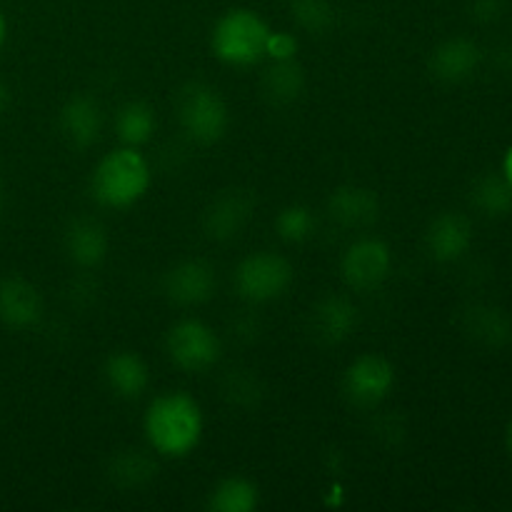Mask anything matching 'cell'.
Returning <instances> with one entry per match:
<instances>
[{
  "label": "cell",
  "mask_w": 512,
  "mask_h": 512,
  "mask_svg": "<svg viewBox=\"0 0 512 512\" xmlns=\"http://www.w3.org/2000/svg\"><path fill=\"white\" fill-rule=\"evenodd\" d=\"M145 438L165 458H185L203 438V413L188 393L158 395L145 413Z\"/></svg>",
  "instance_id": "cell-1"
},
{
  "label": "cell",
  "mask_w": 512,
  "mask_h": 512,
  "mask_svg": "<svg viewBox=\"0 0 512 512\" xmlns=\"http://www.w3.org/2000/svg\"><path fill=\"white\" fill-rule=\"evenodd\" d=\"M150 188V165L138 148H118L93 170V198L105 208H130Z\"/></svg>",
  "instance_id": "cell-2"
},
{
  "label": "cell",
  "mask_w": 512,
  "mask_h": 512,
  "mask_svg": "<svg viewBox=\"0 0 512 512\" xmlns=\"http://www.w3.org/2000/svg\"><path fill=\"white\" fill-rule=\"evenodd\" d=\"M273 30L253 10H230L218 20L213 30V53L215 58L228 65H255L265 58L268 38Z\"/></svg>",
  "instance_id": "cell-3"
},
{
  "label": "cell",
  "mask_w": 512,
  "mask_h": 512,
  "mask_svg": "<svg viewBox=\"0 0 512 512\" xmlns=\"http://www.w3.org/2000/svg\"><path fill=\"white\" fill-rule=\"evenodd\" d=\"M178 118L185 133L195 143L210 145L220 140L228 130V108L218 90L210 85L193 83L180 93L178 98Z\"/></svg>",
  "instance_id": "cell-4"
},
{
  "label": "cell",
  "mask_w": 512,
  "mask_h": 512,
  "mask_svg": "<svg viewBox=\"0 0 512 512\" xmlns=\"http://www.w3.org/2000/svg\"><path fill=\"white\" fill-rule=\"evenodd\" d=\"M293 283V268L283 255L253 253L235 270V288L248 303H270Z\"/></svg>",
  "instance_id": "cell-5"
},
{
  "label": "cell",
  "mask_w": 512,
  "mask_h": 512,
  "mask_svg": "<svg viewBox=\"0 0 512 512\" xmlns=\"http://www.w3.org/2000/svg\"><path fill=\"white\" fill-rule=\"evenodd\" d=\"M165 348H168L170 360L188 373H203L213 368L220 358V338L210 325L195 318L175 323L165 340Z\"/></svg>",
  "instance_id": "cell-6"
},
{
  "label": "cell",
  "mask_w": 512,
  "mask_h": 512,
  "mask_svg": "<svg viewBox=\"0 0 512 512\" xmlns=\"http://www.w3.org/2000/svg\"><path fill=\"white\" fill-rule=\"evenodd\" d=\"M390 268H393V255H390L388 245L378 238L358 240L343 255L345 283L360 293L380 288L388 280Z\"/></svg>",
  "instance_id": "cell-7"
},
{
  "label": "cell",
  "mask_w": 512,
  "mask_h": 512,
  "mask_svg": "<svg viewBox=\"0 0 512 512\" xmlns=\"http://www.w3.org/2000/svg\"><path fill=\"white\" fill-rule=\"evenodd\" d=\"M393 385L395 368L383 355H360L345 373V393L355 405H363V408L383 403Z\"/></svg>",
  "instance_id": "cell-8"
},
{
  "label": "cell",
  "mask_w": 512,
  "mask_h": 512,
  "mask_svg": "<svg viewBox=\"0 0 512 512\" xmlns=\"http://www.w3.org/2000/svg\"><path fill=\"white\" fill-rule=\"evenodd\" d=\"M215 285H218L215 270L205 260H185L165 275V295L170 303L183 305V308L213 298Z\"/></svg>",
  "instance_id": "cell-9"
},
{
  "label": "cell",
  "mask_w": 512,
  "mask_h": 512,
  "mask_svg": "<svg viewBox=\"0 0 512 512\" xmlns=\"http://www.w3.org/2000/svg\"><path fill=\"white\" fill-rule=\"evenodd\" d=\"M43 315L38 288L23 278L0 280V320L10 328H33Z\"/></svg>",
  "instance_id": "cell-10"
},
{
  "label": "cell",
  "mask_w": 512,
  "mask_h": 512,
  "mask_svg": "<svg viewBox=\"0 0 512 512\" xmlns=\"http://www.w3.org/2000/svg\"><path fill=\"white\" fill-rule=\"evenodd\" d=\"M473 243V225L460 213H443L428 230V250L440 263H455Z\"/></svg>",
  "instance_id": "cell-11"
},
{
  "label": "cell",
  "mask_w": 512,
  "mask_h": 512,
  "mask_svg": "<svg viewBox=\"0 0 512 512\" xmlns=\"http://www.w3.org/2000/svg\"><path fill=\"white\" fill-rule=\"evenodd\" d=\"M100 130H103V113L88 95L68 100L60 110V133L73 148H90L100 138Z\"/></svg>",
  "instance_id": "cell-12"
},
{
  "label": "cell",
  "mask_w": 512,
  "mask_h": 512,
  "mask_svg": "<svg viewBox=\"0 0 512 512\" xmlns=\"http://www.w3.org/2000/svg\"><path fill=\"white\" fill-rule=\"evenodd\" d=\"M105 383L113 390L118 398L135 400L145 393L148 388V365L143 363V358L130 350H120V353H113L108 360H105Z\"/></svg>",
  "instance_id": "cell-13"
},
{
  "label": "cell",
  "mask_w": 512,
  "mask_h": 512,
  "mask_svg": "<svg viewBox=\"0 0 512 512\" xmlns=\"http://www.w3.org/2000/svg\"><path fill=\"white\" fill-rule=\"evenodd\" d=\"M430 65H433L435 78L445 83H463L478 70L480 48L468 38H453L435 50Z\"/></svg>",
  "instance_id": "cell-14"
},
{
  "label": "cell",
  "mask_w": 512,
  "mask_h": 512,
  "mask_svg": "<svg viewBox=\"0 0 512 512\" xmlns=\"http://www.w3.org/2000/svg\"><path fill=\"white\" fill-rule=\"evenodd\" d=\"M313 325L315 335L320 340H325V343H343L345 338H350L355 325H358V308L348 298L330 295V298L320 300L318 308L313 310Z\"/></svg>",
  "instance_id": "cell-15"
},
{
  "label": "cell",
  "mask_w": 512,
  "mask_h": 512,
  "mask_svg": "<svg viewBox=\"0 0 512 512\" xmlns=\"http://www.w3.org/2000/svg\"><path fill=\"white\" fill-rule=\"evenodd\" d=\"M65 250H68L73 263L83 265V268H93L108 253V235H105V228L90 218L75 220L65 230Z\"/></svg>",
  "instance_id": "cell-16"
},
{
  "label": "cell",
  "mask_w": 512,
  "mask_h": 512,
  "mask_svg": "<svg viewBox=\"0 0 512 512\" xmlns=\"http://www.w3.org/2000/svg\"><path fill=\"white\" fill-rule=\"evenodd\" d=\"M250 210H253V203H250L248 195H223V198L215 200V203L210 205L208 213H205V230H208L210 238L215 240L235 238V235H240V230L245 228V223H248Z\"/></svg>",
  "instance_id": "cell-17"
},
{
  "label": "cell",
  "mask_w": 512,
  "mask_h": 512,
  "mask_svg": "<svg viewBox=\"0 0 512 512\" xmlns=\"http://www.w3.org/2000/svg\"><path fill=\"white\" fill-rule=\"evenodd\" d=\"M330 213L348 228H363L378 218V200L370 190L343 188L330 200Z\"/></svg>",
  "instance_id": "cell-18"
},
{
  "label": "cell",
  "mask_w": 512,
  "mask_h": 512,
  "mask_svg": "<svg viewBox=\"0 0 512 512\" xmlns=\"http://www.w3.org/2000/svg\"><path fill=\"white\" fill-rule=\"evenodd\" d=\"M155 110L148 103H125L115 115V133L123 140L128 148H138V145L148 143L155 133Z\"/></svg>",
  "instance_id": "cell-19"
},
{
  "label": "cell",
  "mask_w": 512,
  "mask_h": 512,
  "mask_svg": "<svg viewBox=\"0 0 512 512\" xmlns=\"http://www.w3.org/2000/svg\"><path fill=\"white\" fill-rule=\"evenodd\" d=\"M260 493L250 480L228 478L210 493V508L218 512H250L258 508Z\"/></svg>",
  "instance_id": "cell-20"
},
{
  "label": "cell",
  "mask_w": 512,
  "mask_h": 512,
  "mask_svg": "<svg viewBox=\"0 0 512 512\" xmlns=\"http://www.w3.org/2000/svg\"><path fill=\"white\" fill-rule=\"evenodd\" d=\"M473 203L475 208L483 210L490 218H500V215H508L512 210V188L505 180V175H485L475 183L473 188Z\"/></svg>",
  "instance_id": "cell-21"
},
{
  "label": "cell",
  "mask_w": 512,
  "mask_h": 512,
  "mask_svg": "<svg viewBox=\"0 0 512 512\" xmlns=\"http://www.w3.org/2000/svg\"><path fill=\"white\" fill-rule=\"evenodd\" d=\"M468 333L483 345H490V348H500V345H505L512 338L508 315H503V310L495 308L473 310L470 313Z\"/></svg>",
  "instance_id": "cell-22"
},
{
  "label": "cell",
  "mask_w": 512,
  "mask_h": 512,
  "mask_svg": "<svg viewBox=\"0 0 512 512\" xmlns=\"http://www.w3.org/2000/svg\"><path fill=\"white\" fill-rule=\"evenodd\" d=\"M155 475V463L143 450H125L110 465V478L120 488H140Z\"/></svg>",
  "instance_id": "cell-23"
},
{
  "label": "cell",
  "mask_w": 512,
  "mask_h": 512,
  "mask_svg": "<svg viewBox=\"0 0 512 512\" xmlns=\"http://www.w3.org/2000/svg\"><path fill=\"white\" fill-rule=\"evenodd\" d=\"M263 88L268 93V98L275 100V103H290L303 90V70H300V65L295 60L275 63L268 70V75H265Z\"/></svg>",
  "instance_id": "cell-24"
},
{
  "label": "cell",
  "mask_w": 512,
  "mask_h": 512,
  "mask_svg": "<svg viewBox=\"0 0 512 512\" xmlns=\"http://www.w3.org/2000/svg\"><path fill=\"white\" fill-rule=\"evenodd\" d=\"M275 228H278L280 238L288 240V243H303L315 233L318 218L308 205H290L275 218Z\"/></svg>",
  "instance_id": "cell-25"
},
{
  "label": "cell",
  "mask_w": 512,
  "mask_h": 512,
  "mask_svg": "<svg viewBox=\"0 0 512 512\" xmlns=\"http://www.w3.org/2000/svg\"><path fill=\"white\" fill-rule=\"evenodd\" d=\"M293 18L305 30L320 33L333 23V8L328 0H293Z\"/></svg>",
  "instance_id": "cell-26"
},
{
  "label": "cell",
  "mask_w": 512,
  "mask_h": 512,
  "mask_svg": "<svg viewBox=\"0 0 512 512\" xmlns=\"http://www.w3.org/2000/svg\"><path fill=\"white\" fill-rule=\"evenodd\" d=\"M298 53V38L293 33H270L268 38V50L265 55L275 60V63H283V60H295Z\"/></svg>",
  "instance_id": "cell-27"
},
{
  "label": "cell",
  "mask_w": 512,
  "mask_h": 512,
  "mask_svg": "<svg viewBox=\"0 0 512 512\" xmlns=\"http://www.w3.org/2000/svg\"><path fill=\"white\" fill-rule=\"evenodd\" d=\"M475 13L483 20L495 18V15L500 13V0H478V3H475Z\"/></svg>",
  "instance_id": "cell-28"
},
{
  "label": "cell",
  "mask_w": 512,
  "mask_h": 512,
  "mask_svg": "<svg viewBox=\"0 0 512 512\" xmlns=\"http://www.w3.org/2000/svg\"><path fill=\"white\" fill-rule=\"evenodd\" d=\"M503 175H505V180H508L510 188H512V145H510L508 153H505V160H503Z\"/></svg>",
  "instance_id": "cell-29"
},
{
  "label": "cell",
  "mask_w": 512,
  "mask_h": 512,
  "mask_svg": "<svg viewBox=\"0 0 512 512\" xmlns=\"http://www.w3.org/2000/svg\"><path fill=\"white\" fill-rule=\"evenodd\" d=\"M5 105H8V88H5L3 80H0V110H3Z\"/></svg>",
  "instance_id": "cell-30"
},
{
  "label": "cell",
  "mask_w": 512,
  "mask_h": 512,
  "mask_svg": "<svg viewBox=\"0 0 512 512\" xmlns=\"http://www.w3.org/2000/svg\"><path fill=\"white\" fill-rule=\"evenodd\" d=\"M5 33H8V25H5L3 13H0V48H3V43H5Z\"/></svg>",
  "instance_id": "cell-31"
},
{
  "label": "cell",
  "mask_w": 512,
  "mask_h": 512,
  "mask_svg": "<svg viewBox=\"0 0 512 512\" xmlns=\"http://www.w3.org/2000/svg\"><path fill=\"white\" fill-rule=\"evenodd\" d=\"M508 450H510V455H512V423H510V428H508Z\"/></svg>",
  "instance_id": "cell-32"
},
{
  "label": "cell",
  "mask_w": 512,
  "mask_h": 512,
  "mask_svg": "<svg viewBox=\"0 0 512 512\" xmlns=\"http://www.w3.org/2000/svg\"><path fill=\"white\" fill-rule=\"evenodd\" d=\"M0 208H3V190H0Z\"/></svg>",
  "instance_id": "cell-33"
}]
</instances>
